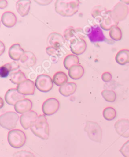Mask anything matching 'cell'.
I'll return each mask as SVG.
<instances>
[{"label":"cell","instance_id":"cell-1","mask_svg":"<svg viewBox=\"0 0 129 157\" xmlns=\"http://www.w3.org/2000/svg\"><path fill=\"white\" fill-rule=\"evenodd\" d=\"M79 4L78 0H57L55 3V10L62 17H72L78 12Z\"/></svg>","mask_w":129,"mask_h":157},{"label":"cell","instance_id":"cell-2","mask_svg":"<svg viewBox=\"0 0 129 157\" xmlns=\"http://www.w3.org/2000/svg\"><path fill=\"white\" fill-rule=\"evenodd\" d=\"M84 33L81 29H76V32L72 37L67 42L69 46L71 52L74 55H81L83 54L87 49V43H86L83 36Z\"/></svg>","mask_w":129,"mask_h":157},{"label":"cell","instance_id":"cell-3","mask_svg":"<svg viewBox=\"0 0 129 157\" xmlns=\"http://www.w3.org/2000/svg\"><path fill=\"white\" fill-rule=\"evenodd\" d=\"M31 131L35 136L42 140L49 137V126L45 115H40L34 124L30 127Z\"/></svg>","mask_w":129,"mask_h":157},{"label":"cell","instance_id":"cell-4","mask_svg":"<svg viewBox=\"0 0 129 157\" xmlns=\"http://www.w3.org/2000/svg\"><path fill=\"white\" fill-rule=\"evenodd\" d=\"M85 33H87L89 39L91 42H106L109 44H113V41L110 40L105 37L103 31L100 26L98 25L87 26L85 27Z\"/></svg>","mask_w":129,"mask_h":157},{"label":"cell","instance_id":"cell-5","mask_svg":"<svg viewBox=\"0 0 129 157\" xmlns=\"http://www.w3.org/2000/svg\"><path fill=\"white\" fill-rule=\"evenodd\" d=\"M26 135L20 129H12L8 133V141L11 147L14 148L22 147L26 142Z\"/></svg>","mask_w":129,"mask_h":157},{"label":"cell","instance_id":"cell-6","mask_svg":"<svg viewBox=\"0 0 129 157\" xmlns=\"http://www.w3.org/2000/svg\"><path fill=\"white\" fill-rule=\"evenodd\" d=\"M84 131L88 138L93 141L101 143L102 140V129L97 122L87 121L84 127Z\"/></svg>","mask_w":129,"mask_h":157},{"label":"cell","instance_id":"cell-7","mask_svg":"<svg viewBox=\"0 0 129 157\" xmlns=\"http://www.w3.org/2000/svg\"><path fill=\"white\" fill-rule=\"evenodd\" d=\"M18 119V115L15 112H6L0 116V126L11 131L16 127Z\"/></svg>","mask_w":129,"mask_h":157},{"label":"cell","instance_id":"cell-8","mask_svg":"<svg viewBox=\"0 0 129 157\" xmlns=\"http://www.w3.org/2000/svg\"><path fill=\"white\" fill-rule=\"evenodd\" d=\"M128 8L123 2H118L111 10V15L115 22L119 24L120 21L125 20L128 13Z\"/></svg>","mask_w":129,"mask_h":157},{"label":"cell","instance_id":"cell-9","mask_svg":"<svg viewBox=\"0 0 129 157\" xmlns=\"http://www.w3.org/2000/svg\"><path fill=\"white\" fill-rule=\"evenodd\" d=\"M53 80L51 77L46 74L39 75L35 82L36 88L40 92H49L50 91L53 87Z\"/></svg>","mask_w":129,"mask_h":157},{"label":"cell","instance_id":"cell-10","mask_svg":"<svg viewBox=\"0 0 129 157\" xmlns=\"http://www.w3.org/2000/svg\"><path fill=\"white\" fill-rule=\"evenodd\" d=\"M60 104L58 100L55 98H49L44 101L42 106V110L44 115L52 116L58 111Z\"/></svg>","mask_w":129,"mask_h":157},{"label":"cell","instance_id":"cell-11","mask_svg":"<svg viewBox=\"0 0 129 157\" xmlns=\"http://www.w3.org/2000/svg\"><path fill=\"white\" fill-rule=\"evenodd\" d=\"M38 115L35 111L30 110L21 114L20 117V124L24 129H28L33 125L38 118Z\"/></svg>","mask_w":129,"mask_h":157},{"label":"cell","instance_id":"cell-12","mask_svg":"<svg viewBox=\"0 0 129 157\" xmlns=\"http://www.w3.org/2000/svg\"><path fill=\"white\" fill-rule=\"evenodd\" d=\"M18 92L24 95H32L35 93V85L33 81L27 79L17 86Z\"/></svg>","mask_w":129,"mask_h":157},{"label":"cell","instance_id":"cell-13","mask_svg":"<svg viewBox=\"0 0 129 157\" xmlns=\"http://www.w3.org/2000/svg\"><path fill=\"white\" fill-rule=\"evenodd\" d=\"M25 98V95L20 94L17 88H10L5 95L6 102L10 105H15L18 101Z\"/></svg>","mask_w":129,"mask_h":157},{"label":"cell","instance_id":"cell-14","mask_svg":"<svg viewBox=\"0 0 129 157\" xmlns=\"http://www.w3.org/2000/svg\"><path fill=\"white\" fill-rule=\"evenodd\" d=\"M37 62V58L35 54L31 51H25L22 56L18 61V64L20 66L24 68H29L34 66Z\"/></svg>","mask_w":129,"mask_h":157},{"label":"cell","instance_id":"cell-15","mask_svg":"<svg viewBox=\"0 0 129 157\" xmlns=\"http://www.w3.org/2000/svg\"><path fill=\"white\" fill-rule=\"evenodd\" d=\"M116 132L120 136L127 138H129V120L121 119L118 120L115 124Z\"/></svg>","mask_w":129,"mask_h":157},{"label":"cell","instance_id":"cell-16","mask_svg":"<svg viewBox=\"0 0 129 157\" xmlns=\"http://www.w3.org/2000/svg\"><path fill=\"white\" fill-rule=\"evenodd\" d=\"M64 36L57 32H52L47 37V44L49 46L60 49L65 43Z\"/></svg>","mask_w":129,"mask_h":157},{"label":"cell","instance_id":"cell-17","mask_svg":"<svg viewBox=\"0 0 129 157\" xmlns=\"http://www.w3.org/2000/svg\"><path fill=\"white\" fill-rule=\"evenodd\" d=\"M99 24L101 29L105 30H110L113 27L117 26L119 24H117L113 19L111 15V10H108L106 14L103 17Z\"/></svg>","mask_w":129,"mask_h":157},{"label":"cell","instance_id":"cell-18","mask_svg":"<svg viewBox=\"0 0 129 157\" xmlns=\"http://www.w3.org/2000/svg\"><path fill=\"white\" fill-rule=\"evenodd\" d=\"M32 108V102L28 98H24L18 101L14 105L15 111L18 114H23L24 113L30 111Z\"/></svg>","mask_w":129,"mask_h":157},{"label":"cell","instance_id":"cell-19","mask_svg":"<svg viewBox=\"0 0 129 157\" xmlns=\"http://www.w3.org/2000/svg\"><path fill=\"white\" fill-rule=\"evenodd\" d=\"M20 65L16 61L8 63L2 66H0V77L6 78L11 73L18 70Z\"/></svg>","mask_w":129,"mask_h":157},{"label":"cell","instance_id":"cell-20","mask_svg":"<svg viewBox=\"0 0 129 157\" xmlns=\"http://www.w3.org/2000/svg\"><path fill=\"white\" fill-rule=\"evenodd\" d=\"M25 51L21 48L19 44H14L8 50V55L9 58L14 61H18L24 54Z\"/></svg>","mask_w":129,"mask_h":157},{"label":"cell","instance_id":"cell-21","mask_svg":"<svg viewBox=\"0 0 129 157\" xmlns=\"http://www.w3.org/2000/svg\"><path fill=\"white\" fill-rule=\"evenodd\" d=\"M31 1L29 0H18L16 3V8L17 12L21 17L27 16L30 9Z\"/></svg>","mask_w":129,"mask_h":157},{"label":"cell","instance_id":"cell-22","mask_svg":"<svg viewBox=\"0 0 129 157\" xmlns=\"http://www.w3.org/2000/svg\"><path fill=\"white\" fill-rule=\"evenodd\" d=\"M1 21L2 24L8 28H12L17 24V17L11 12H5L2 16Z\"/></svg>","mask_w":129,"mask_h":157},{"label":"cell","instance_id":"cell-23","mask_svg":"<svg viewBox=\"0 0 129 157\" xmlns=\"http://www.w3.org/2000/svg\"><path fill=\"white\" fill-rule=\"evenodd\" d=\"M76 88L77 85L75 83H66L59 87V92L62 96L69 97L76 92Z\"/></svg>","mask_w":129,"mask_h":157},{"label":"cell","instance_id":"cell-24","mask_svg":"<svg viewBox=\"0 0 129 157\" xmlns=\"http://www.w3.org/2000/svg\"><path fill=\"white\" fill-rule=\"evenodd\" d=\"M84 73V70L83 67L80 64L74 65L71 67L70 69L68 70L69 76L72 78V80H77L83 76Z\"/></svg>","mask_w":129,"mask_h":157},{"label":"cell","instance_id":"cell-25","mask_svg":"<svg viewBox=\"0 0 129 157\" xmlns=\"http://www.w3.org/2000/svg\"><path fill=\"white\" fill-rule=\"evenodd\" d=\"M107 11L108 10H107L105 7L100 5L96 6L92 9L91 12V16L95 19L98 25L100 24V21L102 19V17L106 14Z\"/></svg>","mask_w":129,"mask_h":157},{"label":"cell","instance_id":"cell-26","mask_svg":"<svg viewBox=\"0 0 129 157\" xmlns=\"http://www.w3.org/2000/svg\"><path fill=\"white\" fill-rule=\"evenodd\" d=\"M9 78L11 82L17 85L27 80L24 73H23L20 70L11 73L9 75Z\"/></svg>","mask_w":129,"mask_h":157},{"label":"cell","instance_id":"cell-27","mask_svg":"<svg viewBox=\"0 0 129 157\" xmlns=\"http://www.w3.org/2000/svg\"><path fill=\"white\" fill-rule=\"evenodd\" d=\"M116 62L120 65L129 63V50L122 49L117 52L115 56Z\"/></svg>","mask_w":129,"mask_h":157},{"label":"cell","instance_id":"cell-28","mask_svg":"<svg viewBox=\"0 0 129 157\" xmlns=\"http://www.w3.org/2000/svg\"><path fill=\"white\" fill-rule=\"evenodd\" d=\"M52 80L55 85L59 86H61L64 84L68 83V78L65 73L62 71H58L53 75Z\"/></svg>","mask_w":129,"mask_h":157},{"label":"cell","instance_id":"cell-29","mask_svg":"<svg viewBox=\"0 0 129 157\" xmlns=\"http://www.w3.org/2000/svg\"><path fill=\"white\" fill-rule=\"evenodd\" d=\"M79 62V58L76 55L74 54H69L65 57L63 61L64 66L65 67L66 70H69L71 67L74 65L78 64Z\"/></svg>","mask_w":129,"mask_h":157},{"label":"cell","instance_id":"cell-30","mask_svg":"<svg viewBox=\"0 0 129 157\" xmlns=\"http://www.w3.org/2000/svg\"><path fill=\"white\" fill-rule=\"evenodd\" d=\"M103 117L107 121H112L116 116V112L115 109L111 107H106L103 112Z\"/></svg>","mask_w":129,"mask_h":157},{"label":"cell","instance_id":"cell-31","mask_svg":"<svg viewBox=\"0 0 129 157\" xmlns=\"http://www.w3.org/2000/svg\"><path fill=\"white\" fill-rule=\"evenodd\" d=\"M101 95L106 102H114L116 98V93L111 90H103L101 92Z\"/></svg>","mask_w":129,"mask_h":157},{"label":"cell","instance_id":"cell-32","mask_svg":"<svg viewBox=\"0 0 129 157\" xmlns=\"http://www.w3.org/2000/svg\"><path fill=\"white\" fill-rule=\"evenodd\" d=\"M110 36L113 40L119 41L121 40L122 37L121 29L118 26L113 27L110 30Z\"/></svg>","mask_w":129,"mask_h":157},{"label":"cell","instance_id":"cell-33","mask_svg":"<svg viewBox=\"0 0 129 157\" xmlns=\"http://www.w3.org/2000/svg\"><path fill=\"white\" fill-rule=\"evenodd\" d=\"M13 157H35V155L30 151L21 150L15 152L13 155Z\"/></svg>","mask_w":129,"mask_h":157},{"label":"cell","instance_id":"cell-34","mask_svg":"<svg viewBox=\"0 0 129 157\" xmlns=\"http://www.w3.org/2000/svg\"><path fill=\"white\" fill-rule=\"evenodd\" d=\"M46 52L49 56H59L61 51L60 49H57L53 47L48 46L46 48Z\"/></svg>","mask_w":129,"mask_h":157},{"label":"cell","instance_id":"cell-35","mask_svg":"<svg viewBox=\"0 0 129 157\" xmlns=\"http://www.w3.org/2000/svg\"><path fill=\"white\" fill-rule=\"evenodd\" d=\"M120 152L124 157H129V140L123 144Z\"/></svg>","mask_w":129,"mask_h":157},{"label":"cell","instance_id":"cell-36","mask_svg":"<svg viewBox=\"0 0 129 157\" xmlns=\"http://www.w3.org/2000/svg\"><path fill=\"white\" fill-rule=\"evenodd\" d=\"M112 74L109 72H105L101 75V79L105 82H109L112 80Z\"/></svg>","mask_w":129,"mask_h":157},{"label":"cell","instance_id":"cell-37","mask_svg":"<svg viewBox=\"0 0 129 157\" xmlns=\"http://www.w3.org/2000/svg\"><path fill=\"white\" fill-rule=\"evenodd\" d=\"M8 5L6 0H0V9H5Z\"/></svg>","mask_w":129,"mask_h":157},{"label":"cell","instance_id":"cell-38","mask_svg":"<svg viewBox=\"0 0 129 157\" xmlns=\"http://www.w3.org/2000/svg\"><path fill=\"white\" fill-rule=\"evenodd\" d=\"M5 51V44L4 43L0 40V56L4 53Z\"/></svg>","mask_w":129,"mask_h":157},{"label":"cell","instance_id":"cell-39","mask_svg":"<svg viewBox=\"0 0 129 157\" xmlns=\"http://www.w3.org/2000/svg\"><path fill=\"white\" fill-rule=\"evenodd\" d=\"M52 1H35V2H37V3H39V5H47L49 4H50Z\"/></svg>","mask_w":129,"mask_h":157},{"label":"cell","instance_id":"cell-40","mask_svg":"<svg viewBox=\"0 0 129 157\" xmlns=\"http://www.w3.org/2000/svg\"><path fill=\"white\" fill-rule=\"evenodd\" d=\"M4 106V101L2 97H0V110Z\"/></svg>","mask_w":129,"mask_h":157},{"label":"cell","instance_id":"cell-41","mask_svg":"<svg viewBox=\"0 0 129 157\" xmlns=\"http://www.w3.org/2000/svg\"><path fill=\"white\" fill-rule=\"evenodd\" d=\"M125 3H129V2H127V1H125V2H123Z\"/></svg>","mask_w":129,"mask_h":157},{"label":"cell","instance_id":"cell-42","mask_svg":"<svg viewBox=\"0 0 129 157\" xmlns=\"http://www.w3.org/2000/svg\"><path fill=\"white\" fill-rule=\"evenodd\" d=\"M0 27H1V20H0Z\"/></svg>","mask_w":129,"mask_h":157},{"label":"cell","instance_id":"cell-43","mask_svg":"<svg viewBox=\"0 0 129 157\" xmlns=\"http://www.w3.org/2000/svg\"><path fill=\"white\" fill-rule=\"evenodd\" d=\"M128 12H129V10H128Z\"/></svg>","mask_w":129,"mask_h":157}]
</instances>
